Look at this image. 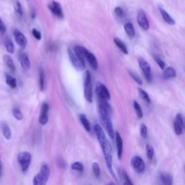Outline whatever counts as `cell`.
<instances>
[{
  "label": "cell",
  "mask_w": 185,
  "mask_h": 185,
  "mask_svg": "<svg viewBox=\"0 0 185 185\" xmlns=\"http://www.w3.org/2000/svg\"><path fill=\"white\" fill-rule=\"evenodd\" d=\"M94 131L96 132V136H97L98 140L99 142L100 148L102 149V152L105 158V161L107 166V168L109 171L110 174L115 177L113 168H112V149L111 146L108 142L107 138H106V134L104 133V130L102 129L99 124H95L94 125Z\"/></svg>",
  "instance_id": "cell-1"
},
{
  "label": "cell",
  "mask_w": 185,
  "mask_h": 185,
  "mask_svg": "<svg viewBox=\"0 0 185 185\" xmlns=\"http://www.w3.org/2000/svg\"><path fill=\"white\" fill-rule=\"evenodd\" d=\"M111 107L107 103V100L99 99L98 104V113L102 125L105 128L108 135L111 139L114 138V131L111 120L110 118Z\"/></svg>",
  "instance_id": "cell-2"
},
{
  "label": "cell",
  "mask_w": 185,
  "mask_h": 185,
  "mask_svg": "<svg viewBox=\"0 0 185 185\" xmlns=\"http://www.w3.org/2000/svg\"><path fill=\"white\" fill-rule=\"evenodd\" d=\"M50 175V168L47 164H44L41 166L40 172L33 178L34 185H44L46 184Z\"/></svg>",
  "instance_id": "cell-3"
},
{
  "label": "cell",
  "mask_w": 185,
  "mask_h": 185,
  "mask_svg": "<svg viewBox=\"0 0 185 185\" xmlns=\"http://www.w3.org/2000/svg\"><path fill=\"white\" fill-rule=\"evenodd\" d=\"M67 52L71 63L76 70L78 71H82L85 69V62L75 53L74 50L68 48Z\"/></svg>",
  "instance_id": "cell-4"
},
{
  "label": "cell",
  "mask_w": 185,
  "mask_h": 185,
  "mask_svg": "<svg viewBox=\"0 0 185 185\" xmlns=\"http://www.w3.org/2000/svg\"><path fill=\"white\" fill-rule=\"evenodd\" d=\"M84 96L87 101L89 103L92 102V90L91 75L89 71H86L84 77Z\"/></svg>",
  "instance_id": "cell-5"
},
{
  "label": "cell",
  "mask_w": 185,
  "mask_h": 185,
  "mask_svg": "<svg viewBox=\"0 0 185 185\" xmlns=\"http://www.w3.org/2000/svg\"><path fill=\"white\" fill-rule=\"evenodd\" d=\"M31 154L28 152H22L18 154L17 160L21 165V170L23 172H26L28 169L31 163Z\"/></svg>",
  "instance_id": "cell-6"
},
{
  "label": "cell",
  "mask_w": 185,
  "mask_h": 185,
  "mask_svg": "<svg viewBox=\"0 0 185 185\" xmlns=\"http://www.w3.org/2000/svg\"><path fill=\"white\" fill-rule=\"evenodd\" d=\"M138 63L140 68H141L142 72H143L145 79L148 80V82H151L152 81L151 70H150V67L149 64H148V62L142 57H139Z\"/></svg>",
  "instance_id": "cell-7"
},
{
  "label": "cell",
  "mask_w": 185,
  "mask_h": 185,
  "mask_svg": "<svg viewBox=\"0 0 185 185\" xmlns=\"http://www.w3.org/2000/svg\"><path fill=\"white\" fill-rule=\"evenodd\" d=\"M96 91L98 98H99V99L105 100H108L110 99L111 96L108 88L106 87V85H104V84H102L101 82H98L97 83H96Z\"/></svg>",
  "instance_id": "cell-8"
},
{
  "label": "cell",
  "mask_w": 185,
  "mask_h": 185,
  "mask_svg": "<svg viewBox=\"0 0 185 185\" xmlns=\"http://www.w3.org/2000/svg\"><path fill=\"white\" fill-rule=\"evenodd\" d=\"M131 166L134 168V170L137 173H138V174L143 172L145 171V165L143 160L142 159V158H140V156H134L132 158Z\"/></svg>",
  "instance_id": "cell-9"
},
{
  "label": "cell",
  "mask_w": 185,
  "mask_h": 185,
  "mask_svg": "<svg viewBox=\"0 0 185 185\" xmlns=\"http://www.w3.org/2000/svg\"><path fill=\"white\" fill-rule=\"evenodd\" d=\"M137 20H138L139 25L141 27L142 29H143L144 31H148L149 29V22L147 18L145 13L142 9H140L138 11L137 15Z\"/></svg>",
  "instance_id": "cell-10"
},
{
  "label": "cell",
  "mask_w": 185,
  "mask_h": 185,
  "mask_svg": "<svg viewBox=\"0 0 185 185\" xmlns=\"http://www.w3.org/2000/svg\"><path fill=\"white\" fill-rule=\"evenodd\" d=\"M49 10L54 14V15L57 16L58 18L62 19L64 17V13L62 11V8L61 5L59 2L56 1H52L51 2L49 3V5H48Z\"/></svg>",
  "instance_id": "cell-11"
},
{
  "label": "cell",
  "mask_w": 185,
  "mask_h": 185,
  "mask_svg": "<svg viewBox=\"0 0 185 185\" xmlns=\"http://www.w3.org/2000/svg\"><path fill=\"white\" fill-rule=\"evenodd\" d=\"M84 59L85 61H87L88 64H90V66L93 70H97L98 68V62L97 59L95 57L93 54H92L91 52H90L87 49H85V52H84Z\"/></svg>",
  "instance_id": "cell-12"
},
{
  "label": "cell",
  "mask_w": 185,
  "mask_h": 185,
  "mask_svg": "<svg viewBox=\"0 0 185 185\" xmlns=\"http://www.w3.org/2000/svg\"><path fill=\"white\" fill-rule=\"evenodd\" d=\"M174 131L176 134L180 135L182 134L183 129H184V122H183V117L181 114H176L174 119Z\"/></svg>",
  "instance_id": "cell-13"
},
{
  "label": "cell",
  "mask_w": 185,
  "mask_h": 185,
  "mask_svg": "<svg viewBox=\"0 0 185 185\" xmlns=\"http://www.w3.org/2000/svg\"><path fill=\"white\" fill-rule=\"evenodd\" d=\"M48 112H49V105L46 103H43L42 104L41 113H40L39 121V123L42 125H45L47 124L49 121V117H48Z\"/></svg>",
  "instance_id": "cell-14"
},
{
  "label": "cell",
  "mask_w": 185,
  "mask_h": 185,
  "mask_svg": "<svg viewBox=\"0 0 185 185\" xmlns=\"http://www.w3.org/2000/svg\"><path fill=\"white\" fill-rule=\"evenodd\" d=\"M14 36H15V41L18 45L21 46V48H25V46H27L28 41L27 39L25 36L23 35V33H22L21 31H18L17 29H15L14 31Z\"/></svg>",
  "instance_id": "cell-15"
},
{
  "label": "cell",
  "mask_w": 185,
  "mask_h": 185,
  "mask_svg": "<svg viewBox=\"0 0 185 185\" xmlns=\"http://www.w3.org/2000/svg\"><path fill=\"white\" fill-rule=\"evenodd\" d=\"M114 136L116 138V148H117V156L119 159H121L122 153H123V140H122L121 135L118 132L114 133Z\"/></svg>",
  "instance_id": "cell-16"
},
{
  "label": "cell",
  "mask_w": 185,
  "mask_h": 185,
  "mask_svg": "<svg viewBox=\"0 0 185 185\" xmlns=\"http://www.w3.org/2000/svg\"><path fill=\"white\" fill-rule=\"evenodd\" d=\"M19 60L21 62L22 67L25 70H28L31 68V62L27 54L24 52H21L19 54Z\"/></svg>",
  "instance_id": "cell-17"
},
{
  "label": "cell",
  "mask_w": 185,
  "mask_h": 185,
  "mask_svg": "<svg viewBox=\"0 0 185 185\" xmlns=\"http://www.w3.org/2000/svg\"><path fill=\"white\" fill-rule=\"evenodd\" d=\"M159 12L160 13V15H161L163 19L164 20V21L166 22V23L169 24V25H174L175 24V21L173 18L171 17L169 15V14H168L167 12H166L164 8L162 7H159Z\"/></svg>",
  "instance_id": "cell-18"
},
{
  "label": "cell",
  "mask_w": 185,
  "mask_h": 185,
  "mask_svg": "<svg viewBox=\"0 0 185 185\" xmlns=\"http://www.w3.org/2000/svg\"><path fill=\"white\" fill-rule=\"evenodd\" d=\"M124 31H125L126 35L130 39H133L135 36V31H134V26L130 22H127L124 25Z\"/></svg>",
  "instance_id": "cell-19"
},
{
  "label": "cell",
  "mask_w": 185,
  "mask_h": 185,
  "mask_svg": "<svg viewBox=\"0 0 185 185\" xmlns=\"http://www.w3.org/2000/svg\"><path fill=\"white\" fill-rule=\"evenodd\" d=\"M160 178L163 184L172 185L173 184V177L170 174L167 172H163L160 174Z\"/></svg>",
  "instance_id": "cell-20"
},
{
  "label": "cell",
  "mask_w": 185,
  "mask_h": 185,
  "mask_svg": "<svg viewBox=\"0 0 185 185\" xmlns=\"http://www.w3.org/2000/svg\"><path fill=\"white\" fill-rule=\"evenodd\" d=\"M163 77L164 79L168 80L171 79V78H174L176 76V72L174 68L173 67H167L164 70V72H163Z\"/></svg>",
  "instance_id": "cell-21"
},
{
  "label": "cell",
  "mask_w": 185,
  "mask_h": 185,
  "mask_svg": "<svg viewBox=\"0 0 185 185\" xmlns=\"http://www.w3.org/2000/svg\"><path fill=\"white\" fill-rule=\"evenodd\" d=\"M4 62H5V63L6 65H7V67L9 68V70H10V71L12 72H14L15 71V64H14V62L13 59H12V57L10 56L7 55V54H5V56H4L3 57Z\"/></svg>",
  "instance_id": "cell-22"
},
{
  "label": "cell",
  "mask_w": 185,
  "mask_h": 185,
  "mask_svg": "<svg viewBox=\"0 0 185 185\" xmlns=\"http://www.w3.org/2000/svg\"><path fill=\"white\" fill-rule=\"evenodd\" d=\"M114 43L116 44V46H117L119 49L121 50L122 52H123L124 54H128L127 47H126L125 43H124L123 41H122L121 40L117 39V38H115V39H114Z\"/></svg>",
  "instance_id": "cell-23"
},
{
  "label": "cell",
  "mask_w": 185,
  "mask_h": 185,
  "mask_svg": "<svg viewBox=\"0 0 185 185\" xmlns=\"http://www.w3.org/2000/svg\"><path fill=\"white\" fill-rule=\"evenodd\" d=\"M80 121L81 122L82 126H83V127L85 128V130L87 132H90V130H91V128H90V125L89 122H88V119L86 117V116L85 114H80Z\"/></svg>",
  "instance_id": "cell-24"
},
{
  "label": "cell",
  "mask_w": 185,
  "mask_h": 185,
  "mask_svg": "<svg viewBox=\"0 0 185 185\" xmlns=\"http://www.w3.org/2000/svg\"><path fill=\"white\" fill-rule=\"evenodd\" d=\"M5 45L6 50L7 52H9V54H13L15 51V47H14L13 42L9 38H5Z\"/></svg>",
  "instance_id": "cell-25"
},
{
  "label": "cell",
  "mask_w": 185,
  "mask_h": 185,
  "mask_svg": "<svg viewBox=\"0 0 185 185\" xmlns=\"http://www.w3.org/2000/svg\"><path fill=\"white\" fill-rule=\"evenodd\" d=\"M2 133L5 138L7 140H10V138H12V132L9 126L6 123H4L2 124Z\"/></svg>",
  "instance_id": "cell-26"
},
{
  "label": "cell",
  "mask_w": 185,
  "mask_h": 185,
  "mask_svg": "<svg viewBox=\"0 0 185 185\" xmlns=\"http://www.w3.org/2000/svg\"><path fill=\"white\" fill-rule=\"evenodd\" d=\"M6 82H7V85L11 88H13H13H15L16 86H17V81H16V79L11 75H6Z\"/></svg>",
  "instance_id": "cell-27"
},
{
  "label": "cell",
  "mask_w": 185,
  "mask_h": 185,
  "mask_svg": "<svg viewBox=\"0 0 185 185\" xmlns=\"http://www.w3.org/2000/svg\"><path fill=\"white\" fill-rule=\"evenodd\" d=\"M44 85H45V76L43 69L41 68L39 70V87L41 91H43Z\"/></svg>",
  "instance_id": "cell-28"
},
{
  "label": "cell",
  "mask_w": 185,
  "mask_h": 185,
  "mask_svg": "<svg viewBox=\"0 0 185 185\" xmlns=\"http://www.w3.org/2000/svg\"><path fill=\"white\" fill-rule=\"evenodd\" d=\"M133 106H134V110H135V112H136V114H137V116H138V118L142 119V116H143V113H142L141 106L139 105V104L136 101V100H134V101L133 102Z\"/></svg>",
  "instance_id": "cell-29"
},
{
  "label": "cell",
  "mask_w": 185,
  "mask_h": 185,
  "mask_svg": "<svg viewBox=\"0 0 185 185\" xmlns=\"http://www.w3.org/2000/svg\"><path fill=\"white\" fill-rule=\"evenodd\" d=\"M138 92L140 94V97L142 98V100H145L148 104L150 103V98L149 96H148V94L144 90H142V88H138Z\"/></svg>",
  "instance_id": "cell-30"
},
{
  "label": "cell",
  "mask_w": 185,
  "mask_h": 185,
  "mask_svg": "<svg viewBox=\"0 0 185 185\" xmlns=\"http://www.w3.org/2000/svg\"><path fill=\"white\" fill-rule=\"evenodd\" d=\"M146 153H147V156H148V159L152 160L153 158V156H154V149H153V147L151 145L147 144Z\"/></svg>",
  "instance_id": "cell-31"
},
{
  "label": "cell",
  "mask_w": 185,
  "mask_h": 185,
  "mask_svg": "<svg viewBox=\"0 0 185 185\" xmlns=\"http://www.w3.org/2000/svg\"><path fill=\"white\" fill-rule=\"evenodd\" d=\"M14 9H15L16 13H17L20 17H21L22 16H23V8H22L21 4L20 3V2L15 1V4H14Z\"/></svg>",
  "instance_id": "cell-32"
},
{
  "label": "cell",
  "mask_w": 185,
  "mask_h": 185,
  "mask_svg": "<svg viewBox=\"0 0 185 185\" xmlns=\"http://www.w3.org/2000/svg\"><path fill=\"white\" fill-rule=\"evenodd\" d=\"M71 168L72 169L77 171V172H82L84 170L83 165H82V164H81L80 162L73 163V164L71 165Z\"/></svg>",
  "instance_id": "cell-33"
},
{
  "label": "cell",
  "mask_w": 185,
  "mask_h": 185,
  "mask_svg": "<svg viewBox=\"0 0 185 185\" xmlns=\"http://www.w3.org/2000/svg\"><path fill=\"white\" fill-rule=\"evenodd\" d=\"M129 73H130V75L131 76V77L137 82V83L139 84V85H142V82H142V80L140 77H139L138 75H137L135 72L130 71L129 72Z\"/></svg>",
  "instance_id": "cell-34"
},
{
  "label": "cell",
  "mask_w": 185,
  "mask_h": 185,
  "mask_svg": "<svg viewBox=\"0 0 185 185\" xmlns=\"http://www.w3.org/2000/svg\"><path fill=\"white\" fill-rule=\"evenodd\" d=\"M92 172H93V174L96 177H99L100 174V166L97 163L95 162L93 163L92 165Z\"/></svg>",
  "instance_id": "cell-35"
},
{
  "label": "cell",
  "mask_w": 185,
  "mask_h": 185,
  "mask_svg": "<svg viewBox=\"0 0 185 185\" xmlns=\"http://www.w3.org/2000/svg\"><path fill=\"white\" fill-rule=\"evenodd\" d=\"M13 114L14 117L17 120H21L23 117V114H22V112L21 111V110H20L19 108H14L13 110Z\"/></svg>",
  "instance_id": "cell-36"
},
{
  "label": "cell",
  "mask_w": 185,
  "mask_h": 185,
  "mask_svg": "<svg viewBox=\"0 0 185 185\" xmlns=\"http://www.w3.org/2000/svg\"><path fill=\"white\" fill-rule=\"evenodd\" d=\"M140 134L144 139L147 138L148 137V128L145 124H142L140 125Z\"/></svg>",
  "instance_id": "cell-37"
},
{
  "label": "cell",
  "mask_w": 185,
  "mask_h": 185,
  "mask_svg": "<svg viewBox=\"0 0 185 185\" xmlns=\"http://www.w3.org/2000/svg\"><path fill=\"white\" fill-rule=\"evenodd\" d=\"M154 59L155 61L156 62V63L158 64V65L159 66V67L161 70H164L165 68V66H166V64H165V62L163 61V60L159 58L158 57H157V56H154Z\"/></svg>",
  "instance_id": "cell-38"
},
{
  "label": "cell",
  "mask_w": 185,
  "mask_h": 185,
  "mask_svg": "<svg viewBox=\"0 0 185 185\" xmlns=\"http://www.w3.org/2000/svg\"><path fill=\"white\" fill-rule=\"evenodd\" d=\"M114 13L118 16L119 17H124V12L122 7H116L114 9Z\"/></svg>",
  "instance_id": "cell-39"
},
{
  "label": "cell",
  "mask_w": 185,
  "mask_h": 185,
  "mask_svg": "<svg viewBox=\"0 0 185 185\" xmlns=\"http://www.w3.org/2000/svg\"><path fill=\"white\" fill-rule=\"evenodd\" d=\"M32 34H33L34 38H35L36 39H37L38 41H39V40L41 39V34L37 29L33 28L32 30Z\"/></svg>",
  "instance_id": "cell-40"
},
{
  "label": "cell",
  "mask_w": 185,
  "mask_h": 185,
  "mask_svg": "<svg viewBox=\"0 0 185 185\" xmlns=\"http://www.w3.org/2000/svg\"><path fill=\"white\" fill-rule=\"evenodd\" d=\"M122 175H123V178L124 180V184H132V182H131V180H130V177H129V176L126 172H123Z\"/></svg>",
  "instance_id": "cell-41"
},
{
  "label": "cell",
  "mask_w": 185,
  "mask_h": 185,
  "mask_svg": "<svg viewBox=\"0 0 185 185\" xmlns=\"http://www.w3.org/2000/svg\"><path fill=\"white\" fill-rule=\"evenodd\" d=\"M6 31H7V28H6V25L4 22L2 21V20L0 18V33L1 34H5Z\"/></svg>",
  "instance_id": "cell-42"
},
{
  "label": "cell",
  "mask_w": 185,
  "mask_h": 185,
  "mask_svg": "<svg viewBox=\"0 0 185 185\" xmlns=\"http://www.w3.org/2000/svg\"><path fill=\"white\" fill-rule=\"evenodd\" d=\"M2 158L1 156H0V177L2 176Z\"/></svg>",
  "instance_id": "cell-43"
},
{
  "label": "cell",
  "mask_w": 185,
  "mask_h": 185,
  "mask_svg": "<svg viewBox=\"0 0 185 185\" xmlns=\"http://www.w3.org/2000/svg\"><path fill=\"white\" fill-rule=\"evenodd\" d=\"M36 10L35 9H32V12H31V17L32 19H34V18L36 17Z\"/></svg>",
  "instance_id": "cell-44"
}]
</instances>
